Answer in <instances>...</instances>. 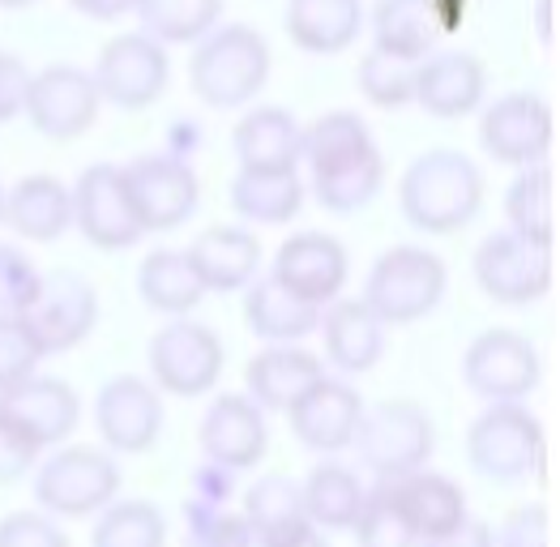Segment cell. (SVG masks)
Returning <instances> with one entry per match:
<instances>
[{"label":"cell","mask_w":560,"mask_h":547,"mask_svg":"<svg viewBox=\"0 0 560 547\" xmlns=\"http://www.w3.org/2000/svg\"><path fill=\"white\" fill-rule=\"evenodd\" d=\"M192 150H201V129H197L192 120H176V125H172V146H167V154L192 163Z\"/></svg>","instance_id":"cell-50"},{"label":"cell","mask_w":560,"mask_h":547,"mask_svg":"<svg viewBox=\"0 0 560 547\" xmlns=\"http://www.w3.org/2000/svg\"><path fill=\"white\" fill-rule=\"evenodd\" d=\"M244 321L261 342H304L317 325H322V309L300 300L295 291H287L275 274H257L248 282L244 295Z\"/></svg>","instance_id":"cell-28"},{"label":"cell","mask_w":560,"mask_h":547,"mask_svg":"<svg viewBox=\"0 0 560 547\" xmlns=\"http://www.w3.org/2000/svg\"><path fill=\"white\" fill-rule=\"evenodd\" d=\"M351 531H355L360 547H416V531H411L407 513L398 509L389 479H381L373 492H364V509Z\"/></svg>","instance_id":"cell-40"},{"label":"cell","mask_w":560,"mask_h":547,"mask_svg":"<svg viewBox=\"0 0 560 547\" xmlns=\"http://www.w3.org/2000/svg\"><path fill=\"white\" fill-rule=\"evenodd\" d=\"M94 428L107 450L145 454L163 432V398L141 376H112L94 398Z\"/></svg>","instance_id":"cell-17"},{"label":"cell","mask_w":560,"mask_h":547,"mask_svg":"<svg viewBox=\"0 0 560 547\" xmlns=\"http://www.w3.org/2000/svg\"><path fill=\"white\" fill-rule=\"evenodd\" d=\"M505 223L526 244H557V176L548 163L517 167L514 184L505 188Z\"/></svg>","instance_id":"cell-32"},{"label":"cell","mask_w":560,"mask_h":547,"mask_svg":"<svg viewBox=\"0 0 560 547\" xmlns=\"http://www.w3.org/2000/svg\"><path fill=\"white\" fill-rule=\"evenodd\" d=\"M206 291H240L261 270V240L244 228H210L185 248Z\"/></svg>","instance_id":"cell-25"},{"label":"cell","mask_w":560,"mask_h":547,"mask_svg":"<svg viewBox=\"0 0 560 547\" xmlns=\"http://www.w3.org/2000/svg\"><path fill=\"white\" fill-rule=\"evenodd\" d=\"M304 488V513L313 526L326 531H351L360 509H364V484L355 479V470L338 466V462H322L313 466V475L300 484Z\"/></svg>","instance_id":"cell-36"},{"label":"cell","mask_w":560,"mask_h":547,"mask_svg":"<svg viewBox=\"0 0 560 547\" xmlns=\"http://www.w3.org/2000/svg\"><path fill=\"white\" fill-rule=\"evenodd\" d=\"M31 4H39V0H0V9H31Z\"/></svg>","instance_id":"cell-53"},{"label":"cell","mask_w":560,"mask_h":547,"mask_svg":"<svg viewBox=\"0 0 560 547\" xmlns=\"http://www.w3.org/2000/svg\"><path fill=\"white\" fill-rule=\"evenodd\" d=\"M138 291L141 300L154 313H163V317H185L206 295V287H201V278L192 270L185 248H154V253H145V261H141L138 270Z\"/></svg>","instance_id":"cell-34"},{"label":"cell","mask_w":560,"mask_h":547,"mask_svg":"<svg viewBox=\"0 0 560 547\" xmlns=\"http://www.w3.org/2000/svg\"><path fill=\"white\" fill-rule=\"evenodd\" d=\"M197 441H201L206 462L228 466V470H248L266 457V445H270L266 410L257 407L248 394H223L201 415Z\"/></svg>","instance_id":"cell-19"},{"label":"cell","mask_w":560,"mask_h":547,"mask_svg":"<svg viewBox=\"0 0 560 547\" xmlns=\"http://www.w3.org/2000/svg\"><path fill=\"white\" fill-rule=\"evenodd\" d=\"M0 547H69L65 531L44 513H9L0 522Z\"/></svg>","instance_id":"cell-44"},{"label":"cell","mask_w":560,"mask_h":547,"mask_svg":"<svg viewBox=\"0 0 560 547\" xmlns=\"http://www.w3.org/2000/svg\"><path fill=\"white\" fill-rule=\"evenodd\" d=\"M488 91V69L479 56L445 47V51H428L416 60V98L428 116L436 120H463L470 116Z\"/></svg>","instance_id":"cell-20"},{"label":"cell","mask_w":560,"mask_h":547,"mask_svg":"<svg viewBox=\"0 0 560 547\" xmlns=\"http://www.w3.org/2000/svg\"><path fill=\"white\" fill-rule=\"evenodd\" d=\"M35 287H39L35 261L22 248L0 244V313H22L26 300L35 295Z\"/></svg>","instance_id":"cell-43"},{"label":"cell","mask_w":560,"mask_h":547,"mask_svg":"<svg viewBox=\"0 0 560 547\" xmlns=\"http://www.w3.org/2000/svg\"><path fill=\"white\" fill-rule=\"evenodd\" d=\"M287 415H291V432H295V441L304 450L338 454V450H347L355 441V428H360V415H364V398L347 381L322 376Z\"/></svg>","instance_id":"cell-22"},{"label":"cell","mask_w":560,"mask_h":547,"mask_svg":"<svg viewBox=\"0 0 560 547\" xmlns=\"http://www.w3.org/2000/svg\"><path fill=\"white\" fill-rule=\"evenodd\" d=\"M91 78L103 103H112L120 112H145L150 103H159V94L172 82L167 47L150 39L145 31L141 35H116V39L103 44Z\"/></svg>","instance_id":"cell-10"},{"label":"cell","mask_w":560,"mask_h":547,"mask_svg":"<svg viewBox=\"0 0 560 547\" xmlns=\"http://www.w3.org/2000/svg\"><path fill=\"white\" fill-rule=\"evenodd\" d=\"M120 492V466L91 445H69L35 470V501L56 517L103 513Z\"/></svg>","instance_id":"cell-7"},{"label":"cell","mask_w":560,"mask_h":547,"mask_svg":"<svg viewBox=\"0 0 560 547\" xmlns=\"http://www.w3.org/2000/svg\"><path fill=\"white\" fill-rule=\"evenodd\" d=\"M355 82L373 107L398 112L416 98V60H402V56H389V51L373 47L355 69Z\"/></svg>","instance_id":"cell-39"},{"label":"cell","mask_w":560,"mask_h":547,"mask_svg":"<svg viewBox=\"0 0 560 547\" xmlns=\"http://www.w3.org/2000/svg\"><path fill=\"white\" fill-rule=\"evenodd\" d=\"M432 419L420 403H376L373 410L364 407L360 428H355V450L360 462L373 470L376 479H402L423 470V462L432 457Z\"/></svg>","instance_id":"cell-6"},{"label":"cell","mask_w":560,"mask_h":547,"mask_svg":"<svg viewBox=\"0 0 560 547\" xmlns=\"http://www.w3.org/2000/svg\"><path fill=\"white\" fill-rule=\"evenodd\" d=\"M232 150L240 167H300L304 125L287 107H253L235 125Z\"/></svg>","instance_id":"cell-29"},{"label":"cell","mask_w":560,"mask_h":547,"mask_svg":"<svg viewBox=\"0 0 560 547\" xmlns=\"http://www.w3.org/2000/svg\"><path fill=\"white\" fill-rule=\"evenodd\" d=\"M552 107L530 91L505 94L497 103L483 107L479 116V141L483 150L505 163V167H530V163H544L548 150H552Z\"/></svg>","instance_id":"cell-15"},{"label":"cell","mask_w":560,"mask_h":547,"mask_svg":"<svg viewBox=\"0 0 560 547\" xmlns=\"http://www.w3.org/2000/svg\"><path fill=\"white\" fill-rule=\"evenodd\" d=\"M492 547H548V513L539 504L514 509L501 526V535L492 539Z\"/></svg>","instance_id":"cell-45"},{"label":"cell","mask_w":560,"mask_h":547,"mask_svg":"<svg viewBox=\"0 0 560 547\" xmlns=\"http://www.w3.org/2000/svg\"><path fill=\"white\" fill-rule=\"evenodd\" d=\"M326 376L322 360L295 342H275L248 360V398L261 410H291L317 381Z\"/></svg>","instance_id":"cell-23"},{"label":"cell","mask_w":560,"mask_h":547,"mask_svg":"<svg viewBox=\"0 0 560 547\" xmlns=\"http://www.w3.org/2000/svg\"><path fill=\"white\" fill-rule=\"evenodd\" d=\"M167 522L150 501H112L98 513L91 547H163Z\"/></svg>","instance_id":"cell-38"},{"label":"cell","mask_w":560,"mask_h":547,"mask_svg":"<svg viewBox=\"0 0 560 547\" xmlns=\"http://www.w3.org/2000/svg\"><path fill=\"white\" fill-rule=\"evenodd\" d=\"M0 419L13 423L26 441H35L39 450L60 445L78 419H82V403L73 394V385L56 381V376H26L9 389H0Z\"/></svg>","instance_id":"cell-18"},{"label":"cell","mask_w":560,"mask_h":547,"mask_svg":"<svg viewBox=\"0 0 560 547\" xmlns=\"http://www.w3.org/2000/svg\"><path fill=\"white\" fill-rule=\"evenodd\" d=\"M317 329L326 334L329 364L338 372H347V376L369 372L385 356V325L364 300H334V304H326Z\"/></svg>","instance_id":"cell-24"},{"label":"cell","mask_w":560,"mask_h":547,"mask_svg":"<svg viewBox=\"0 0 560 547\" xmlns=\"http://www.w3.org/2000/svg\"><path fill=\"white\" fill-rule=\"evenodd\" d=\"M129 206L138 214L141 235H159V231L185 228L201 201V181L192 172V163L176 154H145L138 163L120 167Z\"/></svg>","instance_id":"cell-8"},{"label":"cell","mask_w":560,"mask_h":547,"mask_svg":"<svg viewBox=\"0 0 560 547\" xmlns=\"http://www.w3.org/2000/svg\"><path fill=\"white\" fill-rule=\"evenodd\" d=\"M470 270H475V282L488 300L522 309V304H535L552 291V248L526 244L514 231H492L475 248Z\"/></svg>","instance_id":"cell-11"},{"label":"cell","mask_w":560,"mask_h":547,"mask_svg":"<svg viewBox=\"0 0 560 547\" xmlns=\"http://www.w3.org/2000/svg\"><path fill=\"white\" fill-rule=\"evenodd\" d=\"M420 547H492V531H488L483 522L467 517L458 531H450V535H441V539H423Z\"/></svg>","instance_id":"cell-48"},{"label":"cell","mask_w":560,"mask_h":547,"mask_svg":"<svg viewBox=\"0 0 560 547\" xmlns=\"http://www.w3.org/2000/svg\"><path fill=\"white\" fill-rule=\"evenodd\" d=\"M0 223H4V188H0Z\"/></svg>","instance_id":"cell-54"},{"label":"cell","mask_w":560,"mask_h":547,"mask_svg":"<svg viewBox=\"0 0 560 547\" xmlns=\"http://www.w3.org/2000/svg\"><path fill=\"white\" fill-rule=\"evenodd\" d=\"M463 381L483 403H522L539 385V356L514 329H483L463 356Z\"/></svg>","instance_id":"cell-13"},{"label":"cell","mask_w":560,"mask_h":547,"mask_svg":"<svg viewBox=\"0 0 560 547\" xmlns=\"http://www.w3.org/2000/svg\"><path fill=\"white\" fill-rule=\"evenodd\" d=\"M441 26L432 13V0H376L373 9V47L402 56V60H423L436 51Z\"/></svg>","instance_id":"cell-35"},{"label":"cell","mask_w":560,"mask_h":547,"mask_svg":"<svg viewBox=\"0 0 560 547\" xmlns=\"http://www.w3.org/2000/svg\"><path fill=\"white\" fill-rule=\"evenodd\" d=\"M18 317L31 329L44 356H60L91 338L94 321H98V295L82 274L51 270L39 274V287Z\"/></svg>","instance_id":"cell-9"},{"label":"cell","mask_w":560,"mask_h":547,"mask_svg":"<svg viewBox=\"0 0 560 547\" xmlns=\"http://www.w3.org/2000/svg\"><path fill=\"white\" fill-rule=\"evenodd\" d=\"M98 86H94L91 69L78 65H47L39 73H31V91H26V116L47 141H78V137L98 120Z\"/></svg>","instance_id":"cell-14"},{"label":"cell","mask_w":560,"mask_h":547,"mask_svg":"<svg viewBox=\"0 0 560 547\" xmlns=\"http://www.w3.org/2000/svg\"><path fill=\"white\" fill-rule=\"evenodd\" d=\"M402 219L423 235L463 231L483 206V176L463 150H423L398 184Z\"/></svg>","instance_id":"cell-2"},{"label":"cell","mask_w":560,"mask_h":547,"mask_svg":"<svg viewBox=\"0 0 560 547\" xmlns=\"http://www.w3.org/2000/svg\"><path fill=\"white\" fill-rule=\"evenodd\" d=\"M39 360H44V351L31 338V329L22 325V317L18 313H0V389L35 376Z\"/></svg>","instance_id":"cell-41"},{"label":"cell","mask_w":560,"mask_h":547,"mask_svg":"<svg viewBox=\"0 0 560 547\" xmlns=\"http://www.w3.org/2000/svg\"><path fill=\"white\" fill-rule=\"evenodd\" d=\"M398 509L407 513L411 531H416V544L423 539H441L450 531H458L467 522V497L454 479L445 475H432V470H416V475H402V479H389Z\"/></svg>","instance_id":"cell-26"},{"label":"cell","mask_w":560,"mask_h":547,"mask_svg":"<svg viewBox=\"0 0 560 547\" xmlns=\"http://www.w3.org/2000/svg\"><path fill=\"white\" fill-rule=\"evenodd\" d=\"M360 26H364L360 0H287V35L313 56H334L351 47Z\"/></svg>","instance_id":"cell-31"},{"label":"cell","mask_w":560,"mask_h":547,"mask_svg":"<svg viewBox=\"0 0 560 547\" xmlns=\"http://www.w3.org/2000/svg\"><path fill=\"white\" fill-rule=\"evenodd\" d=\"M26 91H31V69L13 51H0V125L22 116Z\"/></svg>","instance_id":"cell-47"},{"label":"cell","mask_w":560,"mask_h":547,"mask_svg":"<svg viewBox=\"0 0 560 547\" xmlns=\"http://www.w3.org/2000/svg\"><path fill=\"white\" fill-rule=\"evenodd\" d=\"M300 163H308V188L329 214H355L385 184V159L360 112H326L304 129Z\"/></svg>","instance_id":"cell-1"},{"label":"cell","mask_w":560,"mask_h":547,"mask_svg":"<svg viewBox=\"0 0 560 547\" xmlns=\"http://www.w3.org/2000/svg\"><path fill=\"white\" fill-rule=\"evenodd\" d=\"M445 287H450V270L432 248L398 244L373 261L360 300L381 317V325H411L445 300Z\"/></svg>","instance_id":"cell-4"},{"label":"cell","mask_w":560,"mask_h":547,"mask_svg":"<svg viewBox=\"0 0 560 547\" xmlns=\"http://www.w3.org/2000/svg\"><path fill=\"white\" fill-rule=\"evenodd\" d=\"M275 547H329V544L317 526H304V531H295L291 539H282V544H275Z\"/></svg>","instance_id":"cell-52"},{"label":"cell","mask_w":560,"mask_h":547,"mask_svg":"<svg viewBox=\"0 0 560 547\" xmlns=\"http://www.w3.org/2000/svg\"><path fill=\"white\" fill-rule=\"evenodd\" d=\"M73 228L86 235V244L103 253L133 248L141 240L138 214L129 206L125 176L112 163H94L73 184Z\"/></svg>","instance_id":"cell-16"},{"label":"cell","mask_w":560,"mask_h":547,"mask_svg":"<svg viewBox=\"0 0 560 547\" xmlns=\"http://www.w3.org/2000/svg\"><path fill=\"white\" fill-rule=\"evenodd\" d=\"M150 372H154V385L163 394L197 398V394L214 389V381L223 372V342L201 321H167L150 338Z\"/></svg>","instance_id":"cell-12"},{"label":"cell","mask_w":560,"mask_h":547,"mask_svg":"<svg viewBox=\"0 0 560 547\" xmlns=\"http://www.w3.org/2000/svg\"><path fill=\"white\" fill-rule=\"evenodd\" d=\"M228 197H232L240 219L279 228V223H291L300 214L304 181H300V167H240L232 176Z\"/></svg>","instance_id":"cell-30"},{"label":"cell","mask_w":560,"mask_h":547,"mask_svg":"<svg viewBox=\"0 0 560 547\" xmlns=\"http://www.w3.org/2000/svg\"><path fill=\"white\" fill-rule=\"evenodd\" d=\"M141 31L159 44H197L219 26L223 0H138Z\"/></svg>","instance_id":"cell-37"},{"label":"cell","mask_w":560,"mask_h":547,"mask_svg":"<svg viewBox=\"0 0 560 547\" xmlns=\"http://www.w3.org/2000/svg\"><path fill=\"white\" fill-rule=\"evenodd\" d=\"M347 248L326 235V231H300L291 240H282V248L275 253V278H279L287 291H295L300 300L326 309L338 300L342 282H347Z\"/></svg>","instance_id":"cell-21"},{"label":"cell","mask_w":560,"mask_h":547,"mask_svg":"<svg viewBox=\"0 0 560 547\" xmlns=\"http://www.w3.org/2000/svg\"><path fill=\"white\" fill-rule=\"evenodd\" d=\"M185 547H253V531L240 513L228 509H192V526H188Z\"/></svg>","instance_id":"cell-42"},{"label":"cell","mask_w":560,"mask_h":547,"mask_svg":"<svg viewBox=\"0 0 560 547\" xmlns=\"http://www.w3.org/2000/svg\"><path fill=\"white\" fill-rule=\"evenodd\" d=\"M78 13H86L94 22H116V18H125V13H133L138 9V0H69Z\"/></svg>","instance_id":"cell-49"},{"label":"cell","mask_w":560,"mask_h":547,"mask_svg":"<svg viewBox=\"0 0 560 547\" xmlns=\"http://www.w3.org/2000/svg\"><path fill=\"white\" fill-rule=\"evenodd\" d=\"M35 462H39V445L0 419V484H18L22 475H31Z\"/></svg>","instance_id":"cell-46"},{"label":"cell","mask_w":560,"mask_h":547,"mask_svg":"<svg viewBox=\"0 0 560 547\" xmlns=\"http://www.w3.org/2000/svg\"><path fill=\"white\" fill-rule=\"evenodd\" d=\"M253 531V544L275 547L282 539H291L295 531L313 526L304 513V488L291 475H266L248 488L244 497V513H240Z\"/></svg>","instance_id":"cell-33"},{"label":"cell","mask_w":560,"mask_h":547,"mask_svg":"<svg viewBox=\"0 0 560 547\" xmlns=\"http://www.w3.org/2000/svg\"><path fill=\"white\" fill-rule=\"evenodd\" d=\"M535 35H539V44H552V0L535 4Z\"/></svg>","instance_id":"cell-51"},{"label":"cell","mask_w":560,"mask_h":547,"mask_svg":"<svg viewBox=\"0 0 560 547\" xmlns=\"http://www.w3.org/2000/svg\"><path fill=\"white\" fill-rule=\"evenodd\" d=\"M467 457L492 484H522L544 462V428L522 403H488L470 423Z\"/></svg>","instance_id":"cell-5"},{"label":"cell","mask_w":560,"mask_h":547,"mask_svg":"<svg viewBox=\"0 0 560 547\" xmlns=\"http://www.w3.org/2000/svg\"><path fill=\"white\" fill-rule=\"evenodd\" d=\"M4 223L22 240L51 244L73 228V188L56 176H26L13 188H4Z\"/></svg>","instance_id":"cell-27"},{"label":"cell","mask_w":560,"mask_h":547,"mask_svg":"<svg viewBox=\"0 0 560 547\" xmlns=\"http://www.w3.org/2000/svg\"><path fill=\"white\" fill-rule=\"evenodd\" d=\"M270 65H275L270 44L253 26H214L192 47L188 86L206 107L232 112L266 91Z\"/></svg>","instance_id":"cell-3"}]
</instances>
